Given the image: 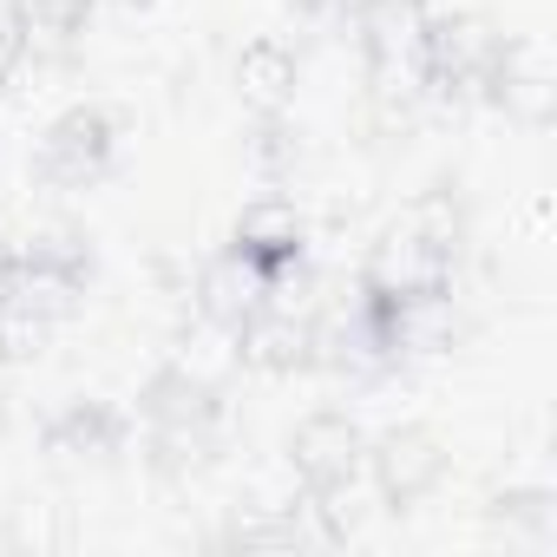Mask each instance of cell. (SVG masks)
<instances>
[{
    "mask_svg": "<svg viewBox=\"0 0 557 557\" xmlns=\"http://www.w3.org/2000/svg\"><path fill=\"white\" fill-rule=\"evenodd\" d=\"M86 262L60 249H14L0 256V361L40 355V342L79 309Z\"/></svg>",
    "mask_w": 557,
    "mask_h": 557,
    "instance_id": "1",
    "label": "cell"
},
{
    "mask_svg": "<svg viewBox=\"0 0 557 557\" xmlns=\"http://www.w3.org/2000/svg\"><path fill=\"white\" fill-rule=\"evenodd\" d=\"M112 151H119L112 119H106L99 106H73V112H60V119L47 125L34 171H40L53 190H92V184L112 171Z\"/></svg>",
    "mask_w": 557,
    "mask_h": 557,
    "instance_id": "2",
    "label": "cell"
},
{
    "mask_svg": "<svg viewBox=\"0 0 557 557\" xmlns=\"http://www.w3.org/2000/svg\"><path fill=\"white\" fill-rule=\"evenodd\" d=\"M289 459H296V479L329 498V492H348L368 472V433L355 420H342V413H315L289 440Z\"/></svg>",
    "mask_w": 557,
    "mask_h": 557,
    "instance_id": "3",
    "label": "cell"
},
{
    "mask_svg": "<svg viewBox=\"0 0 557 557\" xmlns=\"http://www.w3.org/2000/svg\"><path fill=\"white\" fill-rule=\"evenodd\" d=\"M138 413H145V426H151L158 446H171V453H197V446L210 440V426H216V394H210L197 374L171 368V374H158V381L145 387Z\"/></svg>",
    "mask_w": 557,
    "mask_h": 557,
    "instance_id": "4",
    "label": "cell"
},
{
    "mask_svg": "<svg viewBox=\"0 0 557 557\" xmlns=\"http://www.w3.org/2000/svg\"><path fill=\"white\" fill-rule=\"evenodd\" d=\"M368 466H374V479H381V492H387V498H420V492L446 472V459H440L433 433H420V426L387 433L381 446H368Z\"/></svg>",
    "mask_w": 557,
    "mask_h": 557,
    "instance_id": "5",
    "label": "cell"
},
{
    "mask_svg": "<svg viewBox=\"0 0 557 557\" xmlns=\"http://www.w3.org/2000/svg\"><path fill=\"white\" fill-rule=\"evenodd\" d=\"M92 14V0H8V21L27 47H66Z\"/></svg>",
    "mask_w": 557,
    "mask_h": 557,
    "instance_id": "6",
    "label": "cell"
},
{
    "mask_svg": "<svg viewBox=\"0 0 557 557\" xmlns=\"http://www.w3.org/2000/svg\"><path fill=\"white\" fill-rule=\"evenodd\" d=\"M21 60H27V40H21V27L8 21V8H0V92H8V79H14Z\"/></svg>",
    "mask_w": 557,
    "mask_h": 557,
    "instance_id": "7",
    "label": "cell"
},
{
    "mask_svg": "<svg viewBox=\"0 0 557 557\" xmlns=\"http://www.w3.org/2000/svg\"><path fill=\"white\" fill-rule=\"evenodd\" d=\"M119 8H151V0H119Z\"/></svg>",
    "mask_w": 557,
    "mask_h": 557,
    "instance_id": "8",
    "label": "cell"
}]
</instances>
